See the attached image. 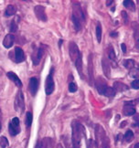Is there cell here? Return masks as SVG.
Here are the masks:
<instances>
[{
    "label": "cell",
    "mask_w": 139,
    "mask_h": 148,
    "mask_svg": "<svg viewBox=\"0 0 139 148\" xmlns=\"http://www.w3.org/2000/svg\"><path fill=\"white\" fill-rule=\"evenodd\" d=\"M72 19L75 31H81L85 21V16L83 11L82 5L79 2H72Z\"/></svg>",
    "instance_id": "cell-1"
},
{
    "label": "cell",
    "mask_w": 139,
    "mask_h": 148,
    "mask_svg": "<svg viewBox=\"0 0 139 148\" xmlns=\"http://www.w3.org/2000/svg\"><path fill=\"white\" fill-rule=\"evenodd\" d=\"M85 135V129L83 125L78 121L72 123V148H80L81 141Z\"/></svg>",
    "instance_id": "cell-2"
},
{
    "label": "cell",
    "mask_w": 139,
    "mask_h": 148,
    "mask_svg": "<svg viewBox=\"0 0 139 148\" xmlns=\"http://www.w3.org/2000/svg\"><path fill=\"white\" fill-rule=\"evenodd\" d=\"M94 83H95V87L97 89V92L101 95L106 96V97H109V98H113L114 96L116 94L114 89L113 87L107 86L106 82L104 81L103 78L99 77L96 81H94Z\"/></svg>",
    "instance_id": "cell-3"
},
{
    "label": "cell",
    "mask_w": 139,
    "mask_h": 148,
    "mask_svg": "<svg viewBox=\"0 0 139 148\" xmlns=\"http://www.w3.org/2000/svg\"><path fill=\"white\" fill-rule=\"evenodd\" d=\"M53 73H54V68H51L49 75L46 78L45 82V92L47 95H50L54 92L55 89V83H54V79H53Z\"/></svg>",
    "instance_id": "cell-4"
},
{
    "label": "cell",
    "mask_w": 139,
    "mask_h": 148,
    "mask_svg": "<svg viewBox=\"0 0 139 148\" xmlns=\"http://www.w3.org/2000/svg\"><path fill=\"white\" fill-rule=\"evenodd\" d=\"M14 108L15 110L22 113L25 111V100H24V94L21 92V90H19V92L17 93V96L15 98V101H14Z\"/></svg>",
    "instance_id": "cell-5"
},
{
    "label": "cell",
    "mask_w": 139,
    "mask_h": 148,
    "mask_svg": "<svg viewBox=\"0 0 139 148\" xmlns=\"http://www.w3.org/2000/svg\"><path fill=\"white\" fill-rule=\"evenodd\" d=\"M69 54H70V58H71L73 63L80 58L81 56H83L79 49V47L77 46V44L74 41H71L69 44Z\"/></svg>",
    "instance_id": "cell-6"
},
{
    "label": "cell",
    "mask_w": 139,
    "mask_h": 148,
    "mask_svg": "<svg viewBox=\"0 0 139 148\" xmlns=\"http://www.w3.org/2000/svg\"><path fill=\"white\" fill-rule=\"evenodd\" d=\"M8 132L11 136H16L20 133L19 127V119L14 117L8 124Z\"/></svg>",
    "instance_id": "cell-7"
},
{
    "label": "cell",
    "mask_w": 139,
    "mask_h": 148,
    "mask_svg": "<svg viewBox=\"0 0 139 148\" xmlns=\"http://www.w3.org/2000/svg\"><path fill=\"white\" fill-rule=\"evenodd\" d=\"M44 46L43 44H41L39 48L34 49V52L32 54V61L34 65H38L39 63V61L41 60L42 56L44 54Z\"/></svg>",
    "instance_id": "cell-8"
},
{
    "label": "cell",
    "mask_w": 139,
    "mask_h": 148,
    "mask_svg": "<svg viewBox=\"0 0 139 148\" xmlns=\"http://www.w3.org/2000/svg\"><path fill=\"white\" fill-rule=\"evenodd\" d=\"M94 56L92 54H90L88 57V81L91 86L94 84Z\"/></svg>",
    "instance_id": "cell-9"
},
{
    "label": "cell",
    "mask_w": 139,
    "mask_h": 148,
    "mask_svg": "<svg viewBox=\"0 0 139 148\" xmlns=\"http://www.w3.org/2000/svg\"><path fill=\"white\" fill-rule=\"evenodd\" d=\"M136 107L133 101H125L123 107V113L125 116H132L136 114Z\"/></svg>",
    "instance_id": "cell-10"
},
{
    "label": "cell",
    "mask_w": 139,
    "mask_h": 148,
    "mask_svg": "<svg viewBox=\"0 0 139 148\" xmlns=\"http://www.w3.org/2000/svg\"><path fill=\"white\" fill-rule=\"evenodd\" d=\"M34 12L39 20H41L43 22H46L48 20L47 15H46V12H45V8L43 5H36V7L34 8Z\"/></svg>",
    "instance_id": "cell-11"
},
{
    "label": "cell",
    "mask_w": 139,
    "mask_h": 148,
    "mask_svg": "<svg viewBox=\"0 0 139 148\" xmlns=\"http://www.w3.org/2000/svg\"><path fill=\"white\" fill-rule=\"evenodd\" d=\"M39 88V79L36 77H31L30 79V83H28V90L32 96H35L37 94Z\"/></svg>",
    "instance_id": "cell-12"
},
{
    "label": "cell",
    "mask_w": 139,
    "mask_h": 148,
    "mask_svg": "<svg viewBox=\"0 0 139 148\" xmlns=\"http://www.w3.org/2000/svg\"><path fill=\"white\" fill-rule=\"evenodd\" d=\"M26 60V55L24 50L19 47L15 48V62L16 63H21Z\"/></svg>",
    "instance_id": "cell-13"
},
{
    "label": "cell",
    "mask_w": 139,
    "mask_h": 148,
    "mask_svg": "<svg viewBox=\"0 0 139 148\" xmlns=\"http://www.w3.org/2000/svg\"><path fill=\"white\" fill-rule=\"evenodd\" d=\"M102 67L104 76L110 79V77H111V67H110V62L108 59H106L105 57H103L102 59Z\"/></svg>",
    "instance_id": "cell-14"
},
{
    "label": "cell",
    "mask_w": 139,
    "mask_h": 148,
    "mask_svg": "<svg viewBox=\"0 0 139 148\" xmlns=\"http://www.w3.org/2000/svg\"><path fill=\"white\" fill-rule=\"evenodd\" d=\"M105 136H106V134H105V132H104L103 127L101 126L100 124H96L95 125V137H96L97 144L101 143Z\"/></svg>",
    "instance_id": "cell-15"
},
{
    "label": "cell",
    "mask_w": 139,
    "mask_h": 148,
    "mask_svg": "<svg viewBox=\"0 0 139 148\" xmlns=\"http://www.w3.org/2000/svg\"><path fill=\"white\" fill-rule=\"evenodd\" d=\"M7 77L10 79V81H12L15 84H16V86L17 87H19V88H21L22 87V82H21V79L17 77V75L13 72V71H8L7 72Z\"/></svg>",
    "instance_id": "cell-16"
},
{
    "label": "cell",
    "mask_w": 139,
    "mask_h": 148,
    "mask_svg": "<svg viewBox=\"0 0 139 148\" xmlns=\"http://www.w3.org/2000/svg\"><path fill=\"white\" fill-rule=\"evenodd\" d=\"M14 42H15V36L13 34H8V35L4 38L3 46L6 49H10L14 45Z\"/></svg>",
    "instance_id": "cell-17"
},
{
    "label": "cell",
    "mask_w": 139,
    "mask_h": 148,
    "mask_svg": "<svg viewBox=\"0 0 139 148\" xmlns=\"http://www.w3.org/2000/svg\"><path fill=\"white\" fill-rule=\"evenodd\" d=\"M115 90V92H125V90H127L129 88L128 86H126L125 84L119 82H115L114 83V87H113Z\"/></svg>",
    "instance_id": "cell-18"
},
{
    "label": "cell",
    "mask_w": 139,
    "mask_h": 148,
    "mask_svg": "<svg viewBox=\"0 0 139 148\" xmlns=\"http://www.w3.org/2000/svg\"><path fill=\"white\" fill-rule=\"evenodd\" d=\"M17 13V8L15 5H8L7 8H6L5 11V16H14Z\"/></svg>",
    "instance_id": "cell-19"
},
{
    "label": "cell",
    "mask_w": 139,
    "mask_h": 148,
    "mask_svg": "<svg viewBox=\"0 0 139 148\" xmlns=\"http://www.w3.org/2000/svg\"><path fill=\"white\" fill-rule=\"evenodd\" d=\"M107 53H108V58L110 59V60L114 61L115 59H116V54H115L114 49V47H113V45H112V44H110L109 46H108Z\"/></svg>",
    "instance_id": "cell-20"
},
{
    "label": "cell",
    "mask_w": 139,
    "mask_h": 148,
    "mask_svg": "<svg viewBox=\"0 0 139 148\" xmlns=\"http://www.w3.org/2000/svg\"><path fill=\"white\" fill-rule=\"evenodd\" d=\"M42 148H53V139L46 137L42 140Z\"/></svg>",
    "instance_id": "cell-21"
},
{
    "label": "cell",
    "mask_w": 139,
    "mask_h": 148,
    "mask_svg": "<svg viewBox=\"0 0 139 148\" xmlns=\"http://www.w3.org/2000/svg\"><path fill=\"white\" fill-rule=\"evenodd\" d=\"M123 65H124V67L125 68V69L131 71L132 69H134V67H135V60H131V59L125 60L123 61Z\"/></svg>",
    "instance_id": "cell-22"
},
{
    "label": "cell",
    "mask_w": 139,
    "mask_h": 148,
    "mask_svg": "<svg viewBox=\"0 0 139 148\" xmlns=\"http://www.w3.org/2000/svg\"><path fill=\"white\" fill-rule=\"evenodd\" d=\"M123 5L126 8L130 9L131 11H136V5L135 2L132 1V0H125L123 2Z\"/></svg>",
    "instance_id": "cell-23"
},
{
    "label": "cell",
    "mask_w": 139,
    "mask_h": 148,
    "mask_svg": "<svg viewBox=\"0 0 139 148\" xmlns=\"http://www.w3.org/2000/svg\"><path fill=\"white\" fill-rule=\"evenodd\" d=\"M124 140L125 142H127V143L132 142L133 140H134V133H133L131 130H128L124 135Z\"/></svg>",
    "instance_id": "cell-24"
},
{
    "label": "cell",
    "mask_w": 139,
    "mask_h": 148,
    "mask_svg": "<svg viewBox=\"0 0 139 148\" xmlns=\"http://www.w3.org/2000/svg\"><path fill=\"white\" fill-rule=\"evenodd\" d=\"M132 28L134 29V37L136 39H139V26L137 22H132Z\"/></svg>",
    "instance_id": "cell-25"
},
{
    "label": "cell",
    "mask_w": 139,
    "mask_h": 148,
    "mask_svg": "<svg viewBox=\"0 0 139 148\" xmlns=\"http://www.w3.org/2000/svg\"><path fill=\"white\" fill-rule=\"evenodd\" d=\"M95 33H96V37H97V41L100 43L102 41V34H103V32H102V27H101L100 22H98V23H97Z\"/></svg>",
    "instance_id": "cell-26"
},
{
    "label": "cell",
    "mask_w": 139,
    "mask_h": 148,
    "mask_svg": "<svg viewBox=\"0 0 139 148\" xmlns=\"http://www.w3.org/2000/svg\"><path fill=\"white\" fill-rule=\"evenodd\" d=\"M32 121H33V114L31 112H28L26 114V126L28 128L31 126L32 124Z\"/></svg>",
    "instance_id": "cell-27"
},
{
    "label": "cell",
    "mask_w": 139,
    "mask_h": 148,
    "mask_svg": "<svg viewBox=\"0 0 139 148\" xmlns=\"http://www.w3.org/2000/svg\"><path fill=\"white\" fill-rule=\"evenodd\" d=\"M87 148H98L97 142L92 139L87 140Z\"/></svg>",
    "instance_id": "cell-28"
},
{
    "label": "cell",
    "mask_w": 139,
    "mask_h": 148,
    "mask_svg": "<svg viewBox=\"0 0 139 148\" xmlns=\"http://www.w3.org/2000/svg\"><path fill=\"white\" fill-rule=\"evenodd\" d=\"M8 145V140L5 136H1L0 137V147L1 148H6Z\"/></svg>",
    "instance_id": "cell-29"
},
{
    "label": "cell",
    "mask_w": 139,
    "mask_h": 148,
    "mask_svg": "<svg viewBox=\"0 0 139 148\" xmlns=\"http://www.w3.org/2000/svg\"><path fill=\"white\" fill-rule=\"evenodd\" d=\"M77 90H78V87H77V84L72 82H70L69 83V90H70V92H77Z\"/></svg>",
    "instance_id": "cell-30"
},
{
    "label": "cell",
    "mask_w": 139,
    "mask_h": 148,
    "mask_svg": "<svg viewBox=\"0 0 139 148\" xmlns=\"http://www.w3.org/2000/svg\"><path fill=\"white\" fill-rule=\"evenodd\" d=\"M101 144H102V148H110V140L107 137V135L103 139Z\"/></svg>",
    "instance_id": "cell-31"
},
{
    "label": "cell",
    "mask_w": 139,
    "mask_h": 148,
    "mask_svg": "<svg viewBox=\"0 0 139 148\" xmlns=\"http://www.w3.org/2000/svg\"><path fill=\"white\" fill-rule=\"evenodd\" d=\"M17 30V22L16 20H12L11 21V24H10V32L12 33V32H16Z\"/></svg>",
    "instance_id": "cell-32"
},
{
    "label": "cell",
    "mask_w": 139,
    "mask_h": 148,
    "mask_svg": "<svg viewBox=\"0 0 139 148\" xmlns=\"http://www.w3.org/2000/svg\"><path fill=\"white\" fill-rule=\"evenodd\" d=\"M131 87L135 90H138L139 89V79H135L134 82H132L131 83Z\"/></svg>",
    "instance_id": "cell-33"
},
{
    "label": "cell",
    "mask_w": 139,
    "mask_h": 148,
    "mask_svg": "<svg viewBox=\"0 0 139 148\" xmlns=\"http://www.w3.org/2000/svg\"><path fill=\"white\" fill-rule=\"evenodd\" d=\"M130 74L133 78H137L139 76V70H136V69H132L130 71Z\"/></svg>",
    "instance_id": "cell-34"
},
{
    "label": "cell",
    "mask_w": 139,
    "mask_h": 148,
    "mask_svg": "<svg viewBox=\"0 0 139 148\" xmlns=\"http://www.w3.org/2000/svg\"><path fill=\"white\" fill-rule=\"evenodd\" d=\"M121 15H122V18H123V19H124L125 24L128 23V16H127V13L125 12V11H122Z\"/></svg>",
    "instance_id": "cell-35"
},
{
    "label": "cell",
    "mask_w": 139,
    "mask_h": 148,
    "mask_svg": "<svg viewBox=\"0 0 139 148\" xmlns=\"http://www.w3.org/2000/svg\"><path fill=\"white\" fill-rule=\"evenodd\" d=\"M134 122L135 123L133 124V126H139V113H136L134 115Z\"/></svg>",
    "instance_id": "cell-36"
},
{
    "label": "cell",
    "mask_w": 139,
    "mask_h": 148,
    "mask_svg": "<svg viewBox=\"0 0 139 148\" xmlns=\"http://www.w3.org/2000/svg\"><path fill=\"white\" fill-rule=\"evenodd\" d=\"M121 49H122V51H123L124 53L126 52V46H125V43H122V44H121Z\"/></svg>",
    "instance_id": "cell-37"
},
{
    "label": "cell",
    "mask_w": 139,
    "mask_h": 148,
    "mask_svg": "<svg viewBox=\"0 0 139 148\" xmlns=\"http://www.w3.org/2000/svg\"><path fill=\"white\" fill-rule=\"evenodd\" d=\"M35 148H42V141H39Z\"/></svg>",
    "instance_id": "cell-38"
},
{
    "label": "cell",
    "mask_w": 139,
    "mask_h": 148,
    "mask_svg": "<svg viewBox=\"0 0 139 148\" xmlns=\"http://www.w3.org/2000/svg\"><path fill=\"white\" fill-rule=\"evenodd\" d=\"M110 36H111L112 38H116V37L118 36V33H117V32H115V31H114V32H112V33H110Z\"/></svg>",
    "instance_id": "cell-39"
},
{
    "label": "cell",
    "mask_w": 139,
    "mask_h": 148,
    "mask_svg": "<svg viewBox=\"0 0 139 148\" xmlns=\"http://www.w3.org/2000/svg\"><path fill=\"white\" fill-rule=\"evenodd\" d=\"M136 49L139 51V39H137L136 42Z\"/></svg>",
    "instance_id": "cell-40"
},
{
    "label": "cell",
    "mask_w": 139,
    "mask_h": 148,
    "mask_svg": "<svg viewBox=\"0 0 139 148\" xmlns=\"http://www.w3.org/2000/svg\"><path fill=\"white\" fill-rule=\"evenodd\" d=\"M114 0H111V1H106V5H107V7H109V5H111L112 3H114Z\"/></svg>",
    "instance_id": "cell-41"
},
{
    "label": "cell",
    "mask_w": 139,
    "mask_h": 148,
    "mask_svg": "<svg viewBox=\"0 0 139 148\" xmlns=\"http://www.w3.org/2000/svg\"><path fill=\"white\" fill-rule=\"evenodd\" d=\"M62 41H63V39H60V43H59V47H60V48H61V44H62Z\"/></svg>",
    "instance_id": "cell-42"
},
{
    "label": "cell",
    "mask_w": 139,
    "mask_h": 148,
    "mask_svg": "<svg viewBox=\"0 0 139 148\" xmlns=\"http://www.w3.org/2000/svg\"><path fill=\"white\" fill-rule=\"evenodd\" d=\"M1 128H2V124H1V117H0V131H1Z\"/></svg>",
    "instance_id": "cell-43"
},
{
    "label": "cell",
    "mask_w": 139,
    "mask_h": 148,
    "mask_svg": "<svg viewBox=\"0 0 139 148\" xmlns=\"http://www.w3.org/2000/svg\"><path fill=\"white\" fill-rule=\"evenodd\" d=\"M134 148H139V143H137L136 145H135V147Z\"/></svg>",
    "instance_id": "cell-44"
},
{
    "label": "cell",
    "mask_w": 139,
    "mask_h": 148,
    "mask_svg": "<svg viewBox=\"0 0 139 148\" xmlns=\"http://www.w3.org/2000/svg\"><path fill=\"white\" fill-rule=\"evenodd\" d=\"M57 148H62V147H61V145H59L57 146Z\"/></svg>",
    "instance_id": "cell-45"
},
{
    "label": "cell",
    "mask_w": 139,
    "mask_h": 148,
    "mask_svg": "<svg viewBox=\"0 0 139 148\" xmlns=\"http://www.w3.org/2000/svg\"><path fill=\"white\" fill-rule=\"evenodd\" d=\"M0 117H1V110H0Z\"/></svg>",
    "instance_id": "cell-46"
},
{
    "label": "cell",
    "mask_w": 139,
    "mask_h": 148,
    "mask_svg": "<svg viewBox=\"0 0 139 148\" xmlns=\"http://www.w3.org/2000/svg\"><path fill=\"white\" fill-rule=\"evenodd\" d=\"M138 70H139V68H138Z\"/></svg>",
    "instance_id": "cell-47"
}]
</instances>
